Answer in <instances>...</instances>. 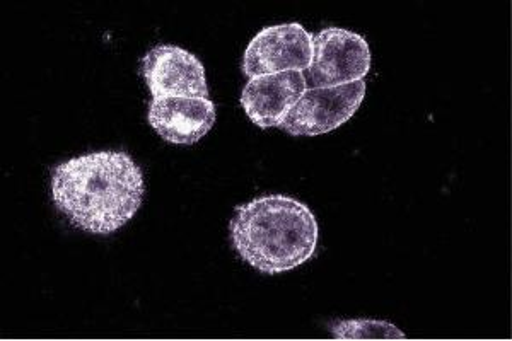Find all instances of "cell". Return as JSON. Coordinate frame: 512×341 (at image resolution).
<instances>
[{
  "label": "cell",
  "mask_w": 512,
  "mask_h": 341,
  "mask_svg": "<svg viewBox=\"0 0 512 341\" xmlns=\"http://www.w3.org/2000/svg\"><path fill=\"white\" fill-rule=\"evenodd\" d=\"M369 69L371 50L361 35L349 29L326 28L313 38V60L306 70L313 87L364 81Z\"/></svg>",
  "instance_id": "277c9868"
},
{
  "label": "cell",
  "mask_w": 512,
  "mask_h": 341,
  "mask_svg": "<svg viewBox=\"0 0 512 341\" xmlns=\"http://www.w3.org/2000/svg\"><path fill=\"white\" fill-rule=\"evenodd\" d=\"M140 74L152 99L209 98V86L202 62L193 53L159 45L144 55Z\"/></svg>",
  "instance_id": "8992f818"
},
{
  "label": "cell",
  "mask_w": 512,
  "mask_h": 341,
  "mask_svg": "<svg viewBox=\"0 0 512 341\" xmlns=\"http://www.w3.org/2000/svg\"><path fill=\"white\" fill-rule=\"evenodd\" d=\"M366 81L350 82L345 86L306 89L280 130L296 137H315L333 132L359 110L366 98Z\"/></svg>",
  "instance_id": "3957f363"
},
{
  "label": "cell",
  "mask_w": 512,
  "mask_h": 341,
  "mask_svg": "<svg viewBox=\"0 0 512 341\" xmlns=\"http://www.w3.org/2000/svg\"><path fill=\"white\" fill-rule=\"evenodd\" d=\"M308 89L303 72L253 77L241 94V106L256 127H280Z\"/></svg>",
  "instance_id": "52a82bcc"
},
{
  "label": "cell",
  "mask_w": 512,
  "mask_h": 341,
  "mask_svg": "<svg viewBox=\"0 0 512 341\" xmlns=\"http://www.w3.org/2000/svg\"><path fill=\"white\" fill-rule=\"evenodd\" d=\"M229 232L236 253L268 275L304 265L318 246L315 214L304 203L284 195H268L239 205Z\"/></svg>",
  "instance_id": "7a4b0ae2"
},
{
  "label": "cell",
  "mask_w": 512,
  "mask_h": 341,
  "mask_svg": "<svg viewBox=\"0 0 512 341\" xmlns=\"http://www.w3.org/2000/svg\"><path fill=\"white\" fill-rule=\"evenodd\" d=\"M335 340H403L405 333L395 324L376 319H347L332 326Z\"/></svg>",
  "instance_id": "9c48e42d"
},
{
  "label": "cell",
  "mask_w": 512,
  "mask_h": 341,
  "mask_svg": "<svg viewBox=\"0 0 512 341\" xmlns=\"http://www.w3.org/2000/svg\"><path fill=\"white\" fill-rule=\"evenodd\" d=\"M313 60V38L299 23L262 29L250 41L243 57L245 76H275L282 72H306Z\"/></svg>",
  "instance_id": "5b68a950"
},
{
  "label": "cell",
  "mask_w": 512,
  "mask_h": 341,
  "mask_svg": "<svg viewBox=\"0 0 512 341\" xmlns=\"http://www.w3.org/2000/svg\"><path fill=\"white\" fill-rule=\"evenodd\" d=\"M216 105L209 98L152 99L149 125L169 144L193 145L216 125Z\"/></svg>",
  "instance_id": "ba28073f"
},
{
  "label": "cell",
  "mask_w": 512,
  "mask_h": 341,
  "mask_svg": "<svg viewBox=\"0 0 512 341\" xmlns=\"http://www.w3.org/2000/svg\"><path fill=\"white\" fill-rule=\"evenodd\" d=\"M144 191L142 169L125 152L72 157L52 173L55 207L72 226L101 236L117 232L134 219Z\"/></svg>",
  "instance_id": "6da1fadb"
}]
</instances>
